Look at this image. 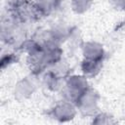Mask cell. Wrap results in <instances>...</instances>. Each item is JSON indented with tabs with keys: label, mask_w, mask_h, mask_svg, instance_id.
<instances>
[{
	"label": "cell",
	"mask_w": 125,
	"mask_h": 125,
	"mask_svg": "<svg viewBox=\"0 0 125 125\" xmlns=\"http://www.w3.org/2000/svg\"><path fill=\"white\" fill-rule=\"evenodd\" d=\"M99 93L89 87L86 89L74 102L77 110L85 117H93L99 112V103H100Z\"/></svg>",
	"instance_id": "cell-1"
},
{
	"label": "cell",
	"mask_w": 125,
	"mask_h": 125,
	"mask_svg": "<svg viewBox=\"0 0 125 125\" xmlns=\"http://www.w3.org/2000/svg\"><path fill=\"white\" fill-rule=\"evenodd\" d=\"M63 82V98L72 103H74L77 98L90 87L88 83V78L85 77L83 74H70L65 78Z\"/></svg>",
	"instance_id": "cell-2"
},
{
	"label": "cell",
	"mask_w": 125,
	"mask_h": 125,
	"mask_svg": "<svg viewBox=\"0 0 125 125\" xmlns=\"http://www.w3.org/2000/svg\"><path fill=\"white\" fill-rule=\"evenodd\" d=\"M10 13L13 18L21 24L36 21L44 17L36 6L35 2L30 0H26L24 3L14 9H10Z\"/></svg>",
	"instance_id": "cell-3"
},
{
	"label": "cell",
	"mask_w": 125,
	"mask_h": 125,
	"mask_svg": "<svg viewBox=\"0 0 125 125\" xmlns=\"http://www.w3.org/2000/svg\"><path fill=\"white\" fill-rule=\"evenodd\" d=\"M77 107L74 103L63 100L57 103L49 111V115L56 121L64 123L74 119L77 113Z\"/></svg>",
	"instance_id": "cell-4"
},
{
	"label": "cell",
	"mask_w": 125,
	"mask_h": 125,
	"mask_svg": "<svg viewBox=\"0 0 125 125\" xmlns=\"http://www.w3.org/2000/svg\"><path fill=\"white\" fill-rule=\"evenodd\" d=\"M83 59L104 62L105 52L104 46L97 41H86L81 45Z\"/></svg>",
	"instance_id": "cell-5"
},
{
	"label": "cell",
	"mask_w": 125,
	"mask_h": 125,
	"mask_svg": "<svg viewBox=\"0 0 125 125\" xmlns=\"http://www.w3.org/2000/svg\"><path fill=\"white\" fill-rule=\"evenodd\" d=\"M35 92L34 83L28 78L24 77L19 80L14 88V97L18 102H24L31 98Z\"/></svg>",
	"instance_id": "cell-6"
},
{
	"label": "cell",
	"mask_w": 125,
	"mask_h": 125,
	"mask_svg": "<svg viewBox=\"0 0 125 125\" xmlns=\"http://www.w3.org/2000/svg\"><path fill=\"white\" fill-rule=\"evenodd\" d=\"M26 62H27V65H28L30 72L33 75H40L41 73L46 71V69L49 67L45 60L43 50L27 55Z\"/></svg>",
	"instance_id": "cell-7"
},
{
	"label": "cell",
	"mask_w": 125,
	"mask_h": 125,
	"mask_svg": "<svg viewBox=\"0 0 125 125\" xmlns=\"http://www.w3.org/2000/svg\"><path fill=\"white\" fill-rule=\"evenodd\" d=\"M103 62L101 61H93L83 59L80 63V69L82 74L87 78L96 77L103 68Z\"/></svg>",
	"instance_id": "cell-8"
},
{
	"label": "cell",
	"mask_w": 125,
	"mask_h": 125,
	"mask_svg": "<svg viewBox=\"0 0 125 125\" xmlns=\"http://www.w3.org/2000/svg\"><path fill=\"white\" fill-rule=\"evenodd\" d=\"M62 81H63L62 79H61L60 77H58L51 69H49L48 71H46L44 73L43 76V85L52 92H57L59 91L62 86Z\"/></svg>",
	"instance_id": "cell-9"
},
{
	"label": "cell",
	"mask_w": 125,
	"mask_h": 125,
	"mask_svg": "<svg viewBox=\"0 0 125 125\" xmlns=\"http://www.w3.org/2000/svg\"><path fill=\"white\" fill-rule=\"evenodd\" d=\"M44 17L50 15L58 8L61 0H33Z\"/></svg>",
	"instance_id": "cell-10"
},
{
	"label": "cell",
	"mask_w": 125,
	"mask_h": 125,
	"mask_svg": "<svg viewBox=\"0 0 125 125\" xmlns=\"http://www.w3.org/2000/svg\"><path fill=\"white\" fill-rule=\"evenodd\" d=\"M50 69H51L58 77H60V78L62 79L63 81L65 80V78H66L68 75H70V73H69L70 68H69L68 64H67L65 62H63L62 60L60 61V62H58L55 63L54 65H52V66L50 67Z\"/></svg>",
	"instance_id": "cell-11"
},
{
	"label": "cell",
	"mask_w": 125,
	"mask_h": 125,
	"mask_svg": "<svg viewBox=\"0 0 125 125\" xmlns=\"http://www.w3.org/2000/svg\"><path fill=\"white\" fill-rule=\"evenodd\" d=\"M93 0H70V6L75 14H85L92 6Z\"/></svg>",
	"instance_id": "cell-12"
},
{
	"label": "cell",
	"mask_w": 125,
	"mask_h": 125,
	"mask_svg": "<svg viewBox=\"0 0 125 125\" xmlns=\"http://www.w3.org/2000/svg\"><path fill=\"white\" fill-rule=\"evenodd\" d=\"M116 121L114 120L113 116L106 112H98L96 115L93 116L92 123L96 125H105V124H114Z\"/></svg>",
	"instance_id": "cell-13"
},
{
	"label": "cell",
	"mask_w": 125,
	"mask_h": 125,
	"mask_svg": "<svg viewBox=\"0 0 125 125\" xmlns=\"http://www.w3.org/2000/svg\"><path fill=\"white\" fill-rule=\"evenodd\" d=\"M19 61V58L17 56V54L15 53H7V54H3L2 58H1V68L5 69L6 67H8L9 65L17 62Z\"/></svg>",
	"instance_id": "cell-14"
},
{
	"label": "cell",
	"mask_w": 125,
	"mask_h": 125,
	"mask_svg": "<svg viewBox=\"0 0 125 125\" xmlns=\"http://www.w3.org/2000/svg\"><path fill=\"white\" fill-rule=\"evenodd\" d=\"M110 5L118 10V11H124L125 10V0H108Z\"/></svg>",
	"instance_id": "cell-15"
},
{
	"label": "cell",
	"mask_w": 125,
	"mask_h": 125,
	"mask_svg": "<svg viewBox=\"0 0 125 125\" xmlns=\"http://www.w3.org/2000/svg\"><path fill=\"white\" fill-rule=\"evenodd\" d=\"M8 3V6L10 7V9H14L20 5H21L22 3H24L26 0H6Z\"/></svg>",
	"instance_id": "cell-16"
}]
</instances>
